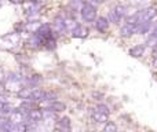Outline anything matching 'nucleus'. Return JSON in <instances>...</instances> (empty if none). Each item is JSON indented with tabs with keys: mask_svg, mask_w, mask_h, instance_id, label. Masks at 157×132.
Wrapping results in <instances>:
<instances>
[{
	"mask_svg": "<svg viewBox=\"0 0 157 132\" xmlns=\"http://www.w3.org/2000/svg\"><path fill=\"white\" fill-rule=\"evenodd\" d=\"M157 17V8L156 7H147L144 10H139L134 17L127 19L128 24H145V22L153 21Z\"/></svg>",
	"mask_w": 157,
	"mask_h": 132,
	"instance_id": "1",
	"label": "nucleus"
},
{
	"mask_svg": "<svg viewBox=\"0 0 157 132\" xmlns=\"http://www.w3.org/2000/svg\"><path fill=\"white\" fill-rule=\"evenodd\" d=\"M19 43V35L18 33H10L3 37H0V48L3 50H11Z\"/></svg>",
	"mask_w": 157,
	"mask_h": 132,
	"instance_id": "2",
	"label": "nucleus"
},
{
	"mask_svg": "<svg viewBox=\"0 0 157 132\" xmlns=\"http://www.w3.org/2000/svg\"><path fill=\"white\" fill-rule=\"evenodd\" d=\"M8 121L13 125H19V124H26L28 123V114L24 109H15L13 113L8 116Z\"/></svg>",
	"mask_w": 157,
	"mask_h": 132,
	"instance_id": "3",
	"label": "nucleus"
},
{
	"mask_svg": "<svg viewBox=\"0 0 157 132\" xmlns=\"http://www.w3.org/2000/svg\"><path fill=\"white\" fill-rule=\"evenodd\" d=\"M80 15L84 22H94L97 19V7L91 4H84L80 8Z\"/></svg>",
	"mask_w": 157,
	"mask_h": 132,
	"instance_id": "4",
	"label": "nucleus"
},
{
	"mask_svg": "<svg viewBox=\"0 0 157 132\" xmlns=\"http://www.w3.org/2000/svg\"><path fill=\"white\" fill-rule=\"evenodd\" d=\"M58 17L62 19V22H63V25H65V28H66V30H68V32H73V30L78 26L76 18L73 17V14H72L71 11H65V13H61Z\"/></svg>",
	"mask_w": 157,
	"mask_h": 132,
	"instance_id": "5",
	"label": "nucleus"
},
{
	"mask_svg": "<svg viewBox=\"0 0 157 132\" xmlns=\"http://www.w3.org/2000/svg\"><path fill=\"white\" fill-rule=\"evenodd\" d=\"M138 32H139V25L138 24H128V22H125L121 26V29H120V35H121L123 37H130V36H132V35H138Z\"/></svg>",
	"mask_w": 157,
	"mask_h": 132,
	"instance_id": "6",
	"label": "nucleus"
},
{
	"mask_svg": "<svg viewBox=\"0 0 157 132\" xmlns=\"http://www.w3.org/2000/svg\"><path fill=\"white\" fill-rule=\"evenodd\" d=\"M91 119L95 124H106L109 121V114L102 113L97 107H94V109H91Z\"/></svg>",
	"mask_w": 157,
	"mask_h": 132,
	"instance_id": "7",
	"label": "nucleus"
},
{
	"mask_svg": "<svg viewBox=\"0 0 157 132\" xmlns=\"http://www.w3.org/2000/svg\"><path fill=\"white\" fill-rule=\"evenodd\" d=\"M28 114V123H40L43 120V111L40 109H30L26 111ZM26 123V124H28Z\"/></svg>",
	"mask_w": 157,
	"mask_h": 132,
	"instance_id": "8",
	"label": "nucleus"
},
{
	"mask_svg": "<svg viewBox=\"0 0 157 132\" xmlns=\"http://www.w3.org/2000/svg\"><path fill=\"white\" fill-rule=\"evenodd\" d=\"M95 28H97L98 32L105 33L109 29V19L105 17H99V18L95 19Z\"/></svg>",
	"mask_w": 157,
	"mask_h": 132,
	"instance_id": "9",
	"label": "nucleus"
},
{
	"mask_svg": "<svg viewBox=\"0 0 157 132\" xmlns=\"http://www.w3.org/2000/svg\"><path fill=\"white\" fill-rule=\"evenodd\" d=\"M40 26H41V24L39 21H29L24 25V30L30 33V35H35V33L40 29Z\"/></svg>",
	"mask_w": 157,
	"mask_h": 132,
	"instance_id": "10",
	"label": "nucleus"
},
{
	"mask_svg": "<svg viewBox=\"0 0 157 132\" xmlns=\"http://www.w3.org/2000/svg\"><path fill=\"white\" fill-rule=\"evenodd\" d=\"M58 130L61 132H71L72 131V123L69 117H62L58 121Z\"/></svg>",
	"mask_w": 157,
	"mask_h": 132,
	"instance_id": "11",
	"label": "nucleus"
},
{
	"mask_svg": "<svg viewBox=\"0 0 157 132\" xmlns=\"http://www.w3.org/2000/svg\"><path fill=\"white\" fill-rule=\"evenodd\" d=\"M52 28H54V32L59 33V35H63V33L68 32L66 28H65V25H63V22H62V19H61L59 17H57V18L54 19V22H52Z\"/></svg>",
	"mask_w": 157,
	"mask_h": 132,
	"instance_id": "12",
	"label": "nucleus"
},
{
	"mask_svg": "<svg viewBox=\"0 0 157 132\" xmlns=\"http://www.w3.org/2000/svg\"><path fill=\"white\" fill-rule=\"evenodd\" d=\"M145 51H146V44H138L130 50V55L134 58H139L145 54Z\"/></svg>",
	"mask_w": 157,
	"mask_h": 132,
	"instance_id": "13",
	"label": "nucleus"
},
{
	"mask_svg": "<svg viewBox=\"0 0 157 132\" xmlns=\"http://www.w3.org/2000/svg\"><path fill=\"white\" fill-rule=\"evenodd\" d=\"M87 33H88V30H87L86 28H83V26H80V25H78L76 29L72 32V36H73V37H80L81 39V37H86Z\"/></svg>",
	"mask_w": 157,
	"mask_h": 132,
	"instance_id": "14",
	"label": "nucleus"
},
{
	"mask_svg": "<svg viewBox=\"0 0 157 132\" xmlns=\"http://www.w3.org/2000/svg\"><path fill=\"white\" fill-rule=\"evenodd\" d=\"M28 44H29L30 47H33V48H39V47H41L40 39H39L36 35H32V36H30V39L28 40Z\"/></svg>",
	"mask_w": 157,
	"mask_h": 132,
	"instance_id": "15",
	"label": "nucleus"
},
{
	"mask_svg": "<svg viewBox=\"0 0 157 132\" xmlns=\"http://www.w3.org/2000/svg\"><path fill=\"white\" fill-rule=\"evenodd\" d=\"M8 131H10V132H26V124H19V125L10 124Z\"/></svg>",
	"mask_w": 157,
	"mask_h": 132,
	"instance_id": "16",
	"label": "nucleus"
},
{
	"mask_svg": "<svg viewBox=\"0 0 157 132\" xmlns=\"http://www.w3.org/2000/svg\"><path fill=\"white\" fill-rule=\"evenodd\" d=\"M121 18L119 17V14L116 13L114 10H110L109 11V22H113V24H120Z\"/></svg>",
	"mask_w": 157,
	"mask_h": 132,
	"instance_id": "17",
	"label": "nucleus"
},
{
	"mask_svg": "<svg viewBox=\"0 0 157 132\" xmlns=\"http://www.w3.org/2000/svg\"><path fill=\"white\" fill-rule=\"evenodd\" d=\"M103 132H117V125L112 121H108L105 124V130H103Z\"/></svg>",
	"mask_w": 157,
	"mask_h": 132,
	"instance_id": "18",
	"label": "nucleus"
},
{
	"mask_svg": "<svg viewBox=\"0 0 157 132\" xmlns=\"http://www.w3.org/2000/svg\"><path fill=\"white\" fill-rule=\"evenodd\" d=\"M97 109L99 111H102V113L105 114H109V107L106 105H103V103H99V105H97Z\"/></svg>",
	"mask_w": 157,
	"mask_h": 132,
	"instance_id": "19",
	"label": "nucleus"
},
{
	"mask_svg": "<svg viewBox=\"0 0 157 132\" xmlns=\"http://www.w3.org/2000/svg\"><path fill=\"white\" fill-rule=\"evenodd\" d=\"M86 4H91V6H95L97 7V4L99 3V0H83Z\"/></svg>",
	"mask_w": 157,
	"mask_h": 132,
	"instance_id": "20",
	"label": "nucleus"
},
{
	"mask_svg": "<svg viewBox=\"0 0 157 132\" xmlns=\"http://www.w3.org/2000/svg\"><path fill=\"white\" fill-rule=\"evenodd\" d=\"M3 80H6V73H4V70H3V67L0 66V83H2Z\"/></svg>",
	"mask_w": 157,
	"mask_h": 132,
	"instance_id": "21",
	"label": "nucleus"
},
{
	"mask_svg": "<svg viewBox=\"0 0 157 132\" xmlns=\"http://www.w3.org/2000/svg\"><path fill=\"white\" fill-rule=\"evenodd\" d=\"M4 92H6V85H4V84L0 83V95H3Z\"/></svg>",
	"mask_w": 157,
	"mask_h": 132,
	"instance_id": "22",
	"label": "nucleus"
},
{
	"mask_svg": "<svg viewBox=\"0 0 157 132\" xmlns=\"http://www.w3.org/2000/svg\"><path fill=\"white\" fill-rule=\"evenodd\" d=\"M10 3H13V4H21V3H25L24 0H10Z\"/></svg>",
	"mask_w": 157,
	"mask_h": 132,
	"instance_id": "23",
	"label": "nucleus"
},
{
	"mask_svg": "<svg viewBox=\"0 0 157 132\" xmlns=\"http://www.w3.org/2000/svg\"><path fill=\"white\" fill-rule=\"evenodd\" d=\"M153 57H155V59L157 58V46L155 47V48H153Z\"/></svg>",
	"mask_w": 157,
	"mask_h": 132,
	"instance_id": "24",
	"label": "nucleus"
},
{
	"mask_svg": "<svg viewBox=\"0 0 157 132\" xmlns=\"http://www.w3.org/2000/svg\"><path fill=\"white\" fill-rule=\"evenodd\" d=\"M35 2H36V3H43L44 0H35Z\"/></svg>",
	"mask_w": 157,
	"mask_h": 132,
	"instance_id": "25",
	"label": "nucleus"
},
{
	"mask_svg": "<svg viewBox=\"0 0 157 132\" xmlns=\"http://www.w3.org/2000/svg\"><path fill=\"white\" fill-rule=\"evenodd\" d=\"M54 132H61V131H59V130H55V131H54Z\"/></svg>",
	"mask_w": 157,
	"mask_h": 132,
	"instance_id": "26",
	"label": "nucleus"
},
{
	"mask_svg": "<svg viewBox=\"0 0 157 132\" xmlns=\"http://www.w3.org/2000/svg\"><path fill=\"white\" fill-rule=\"evenodd\" d=\"M0 7H2V2H0Z\"/></svg>",
	"mask_w": 157,
	"mask_h": 132,
	"instance_id": "27",
	"label": "nucleus"
}]
</instances>
